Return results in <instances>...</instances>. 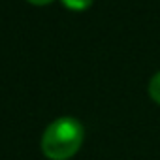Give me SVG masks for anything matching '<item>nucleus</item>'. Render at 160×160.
Returning <instances> with one entry per match:
<instances>
[{"instance_id":"nucleus-2","label":"nucleus","mask_w":160,"mask_h":160,"mask_svg":"<svg viewBox=\"0 0 160 160\" xmlns=\"http://www.w3.org/2000/svg\"><path fill=\"white\" fill-rule=\"evenodd\" d=\"M149 96L152 102H156L160 106V72H156L149 81Z\"/></svg>"},{"instance_id":"nucleus-4","label":"nucleus","mask_w":160,"mask_h":160,"mask_svg":"<svg viewBox=\"0 0 160 160\" xmlns=\"http://www.w3.org/2000/svg\"><path fill=\"white\" fill-rule=\"evenodd\" d=\"M30 4H38V6H43V4H49V2H53V0H28Z\"/></svg>"},{"instance_id":"nucleus-1","label":"nucleus","mask_w":160,"mask_h":160,"mask_svg":"<svg viewBox=\"0 0 160 160\" xmlns=\"http://www.w3.org/2000/svg\"><path fill=\"white\" fill-rule=\"evenodd\" d=\"M85 130L77 119L60 117L53 121L42 138V151L51 160H68L83 145Z\"/></svg>"},{"instance_id":"nucleus-3","label":"nucleus","mask_w":160,"mask_h":160,"mask_svg":"<svg viewBox=\"0 0 160 160\" xmlns=\"http://www.w3.org/2000/svg\"><path fill=\"white\" fill-rule=\"evenodd\" d=\"M62 4H64L68 10L83 12V10H87V8L92 4V0H62Z\"/></svg>"}]
</instances>
